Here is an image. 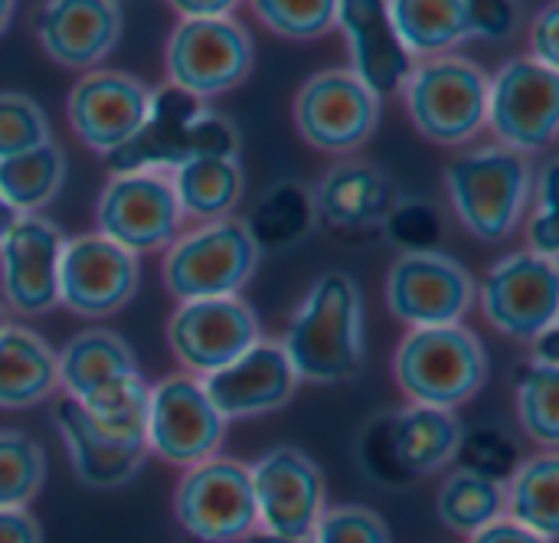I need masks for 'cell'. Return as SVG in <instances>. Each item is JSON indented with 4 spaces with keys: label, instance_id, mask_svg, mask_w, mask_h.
Listing matches in <instances>:
<instances>
[{
    "label": "cell",
    "instance_id": "cell-25",
    "mask_svg": "<svg viewBox=\"0 0 559 543\" xmlns=\"http://www.w3.org/2000/svg\"><path fill=\"white\" fill-rule=\"evenodd\" d=\"M396 200L400 197L390 174L360 157L334 164L314 190V210L334 229H347V233L383 226Z\"/></svg>",
    "mask_w": 559,
    "mask_h": 543
},
{
    "label": "cell",
    "instance_id": "cell-29",
    "mask_svg": "<svg viewBox=\"0 0 559 543\" xmlns=\"http://www.w3.org/2000/svg\"><path fill=\"white\" fill-rule=\"evenodd\" d=\"M386 13L409 56H442L472 39L465 0H396L386 3Z\"/></svg>",
    "mask_w": 559,
    "mask_h": 543
},
{
    "label": "cell",
    "instance_id": "cell-26",
    "mask_svg": "<svg viewBox=\"0 0 559 543\" xmlns=\"http://www.w3.org/2000/svg\"><path fill=\"white\" fill-rule=\"evenodd\" d=\"M203 108L200 98L164 85L157 92H151V111L144 128L121 144L118 151L108 154V164L115 174H138V170H174L183 164V141H187V128L197 118V111Z\"/></svg>",
    "mask_w": 559,
    "mask_h": 543
},
{
    "label": "cell",
    "instance_id": "cell-3",
    "mask_svg": "<svg viewBox=\"0 0 559 543\" xmlns=\"http://www.w3.org/2000/svg\"><path fill=\"white\" fill-rule=\"evenodd\" d=\"M396 387L416 403L455 413L488 383V351L465 324L413 328L393 354Z\"/></svg>",
    "mask_w": 559,
    "mask_h": 543
},
{
    "label": "cell",
    "instance_id": "cell-36",
    "mask_svg": "<svg viewBox=\"0 0 559 543\" xmlns=\"http://www.w3.org/2000/svg\"><path fill=\"white\" fill-rule=\"evenodd\" d=\"M255 13L272 33L295 39V43L318 39L337 26L334 0H259Z\"/></svg>",
    "mask_w": 559,
    "mask_h": 543
},
{
    "label": "cell",
    "instance_id": "cell-22",
    "mask_svg": "<svg viewBox=\"0 0 559 543\" xmlns=\"http://www.w3.org/2000/svg\"><path fill=\"white\" fill-rule=\"evenodd\" d=\"M46 56L66 69L98 66L121 39V7L108 0H56L36 16Z\"/></svg>",
    "mask_w": 559,
    "mask_h": 543
},
{
    "label": "cell",
    "instance_id": "cell-47",
    "mask_svg": "<svg viewBox=\"0 0 559 543\" xmlns=\"http://www.w3.org/2000/svg\"><path fill=\"white\" fill-rule=\"evenodd\" d=\"M557 170L559 164L557 161H550V164L540 170V180H537V187H534L537 206H544V210H557Z\"/></svg>",
    "mask_w": 559,
    "mask_h": 543
},
{
    "label": "cell",
    "instance_id": "cell-46",
    "mask_svg": "<svg viewBox=\"0 0 559 543\" xmlns=\"http://www.w3.org/2000/svg\"><path fill=\"white\" fill-rule=\"evenodd\" d=\"M177 13H183V20H210V16H229L233 3L229 0H213V3H200V0H177L174 3Z\"/></svg>",
    "mask_w": 559,
    "mask_h": 543
},
{
    "label": "cell",
    "instance_id": "cell-8",
    "mask_svg": "<svg viewBox=\"0 0 559 543\" xmlns=\"http://www.w3.org/2000/svg\"><path fill=\"white\" fill-rule=\"evenodd\" d=\"M252 59V36L236 16L180 20L164 49L170 85L200 102L242 85Z\"/></svg>",
    "mask_w": 559,
    "mask_h": 543
},
{
    "label": "cell",
    "instance_id": "cell-45",
    "mask_svg": "<svg viewBox=\"0 0 559 543\" xmlns=\"http://www.w3.org/2000/svg\"><path fill=\"white\" fill-rule=\"evenodd\" d=\"M468 543H547V541H544V538H537L534 531H527V528L514 524L511 518H501V521L488 524L485 531L472 534V541Z\"/></svg>",
    "mask_w": 559,
    "mask_h": 543
},
{
    "label": "cell",
    "instance_id": "cell-44",
    "mask_svg": "<svg viewBox=\"0 0 559 543\" xmlns=\"http://www.w3.org/2000/svg\"><path fill=\"white\" fill-rule=\"evenodd\" d=\"M0 543H43V528L29 511L0 508Z\"/></svg>",
    "mask_w": 559,
    "mask_h": 543
},
{
    "label": "cell",
    "instance_id": "cell-20",
    "mask_svg": "<svg viewBox=\"0 0 559 543\" xmlns=\"http://www.w3.org/2000/svg\"><path fill=\"white\" fill-rule=\"evenodd\" d=\"M62 233L43 216H20L0 243L3 302L16 315H46L59 305Z\"/></svg>",
    "mask_w": 559,
    "mask_h": 543
},
{
    "label": "cell",
    "instance_id": "cell-28",
    "mask_svg": "<svg viewBox=\"0 0 559 543\" xmlns=\"http://www.w3.org/2000/svg\"><path fill=\"white\" fill-rule=\"evenodd\" d=\"M167 177L180 216L203 220V223L229 220L233 206L242 200L246 190V174L239 157H197L174 167Z\"/></svg>",
    "mask_w": 559,
    "mask_h": 543
},
{
    "label": "cell",
    "instance_id": "cell-33",
    "mask_svg": "<svg viewBox=\"0 0 559 543\" xmlns=\"http://www.w3.org/2000/svg\"><path fill=\"white\" fill-rule=\"evenodd\" d=\"M318 210H314V193L295 180H282L275 184L249 213L246 229L255 239V246H272V249H285L295 246L298 239H305L314 229Z\"/></svg>",
    "mask_w": 559,
    "mask_h": 543
},
{
    "label": "cell",
    "instance_id": "cell-34",
    "mask_svg": "<svg viewBox=\"0 0 559 543\" xmlns=\"http://www.w3.org/2000/svg\"><path fill=\"white\" fill-rule=\"evenodd\" d=\"M43 482H46L43 446L20 429H0V508L26 511V505L43 492Z\"/></svg>",
    "mask_w": 559,
    "mask_h": 543
},
{
    "label": "cell",
    "instance_id": "cell-24",
    "mask_svg": "<svg viewBox=\"0 0 559 543\" xmlns=\"http://www.w3.org/2000/svg\"><path fill=\"white\" fill-rule=\"evenodd\" d=\"M52 423H56V429L69 449L72 472L82 485L98 488V492H111V488L128 485L144 469L147 446L115 439L98 423H92V416L79 403H72V400L56 403Z\"/></svg>",
    "mask_w": 559,
    "mask_h": 543
},
{
    "label": "cell",
    "instance_id": "cell-2",
    "mask_svg": "<svg viewBox=\"0 0 559 543\" xmlns=\"http://www.w3.org/2000/svg\"><path fill=\"white\" fill-rule=\"evenodd\" d=\"M282 351L305 383H344L364 367V295L347 272H324L308 288Z\"/></svg>",
    "mask_w": 559,
    "mask_h": 543
},
{
    "label": "cell",
    "instance_id": "cell-50",
    "mask_svg": "<svg viewBox=\"0 0 559 543\" xmlns=\"http://www.w3.org/2000/svg\"><path fill=\"white\" fill-rule=\"evenodd\" d=\"M10 23H13V3L0 0V36L10 29Z\"/></svg>",
    "mask_w": 559,
    "mask_h": 543
},
{
    "label": "cell",
    "instance_id": "cell-19",
    "mask_svg": "<svg viewBox=\"0 0 559 543\" xmlns=\"http://www.w3.org/2000/svg\"><path fill=\"white\" fill-rule=\"evenodd\" d=\"M66 111L75 138L108 157L144 128L151 88L128 72L92 69L72 85Z\"/></svg>",
    "mask_w": 559,
    "mask_h": 543
},
{
    "label": "cell",
    "instance_id": "cell-52",
    "mask_svg": "<svg viewBox=\"0 0 559 543\" xmlns=\"http://www.w3.org/2000/svg\"><path fill=\"white\" fill-rule=\"evenodd\" d=\"M7 324H10V321H7V305H3V302H0V331H3V328H7Z\"/></svg>",
    "mask_w": 559,
    "mask_h": 543
},
{
    "label": "cell",
    "instance_id": "cell-18",
    "mask_svg": "<svg viewBox=\"0 0 559 543\" xmlns=\"http://www.w3.org/2000/svg\"><path fill=\"white\" fill-rule=\"evenodd\" d=\"M141 288V265L111 239L92 233L69 239L59 256V305L82 318L121 311Z\"/></svg>",
    "mask_w": 559,
    "mask_h": 543
},
{
    "label": "cell",
    "instance_id": "cell-43",
    "mask_svg": "<svg viewBox=\"0 0 559 543\" xmlns=\"http://www.w3.org/2000/svg\"><path fill=\"white\" fill-rule=\"evenodd\" d=\"M527 243H531V252L540 256V259H554L557 262L559 249V216L557 210H544L537 206L531 223H527Z\"/></svg>",
    "mask_w": 559,
    "mask_h": 543
},
{
    "label": "cell",
    "instance_id": "cell-48",
    "mask_svg": "<svg viewBox=\"0 0 559 543\" xmlns=\"http://www.w3.org/2000/svg\"><path fill=\"white\" fill-rule=\"evenodd\" d=\"M534 364H544V367H559V328L544 331V334L534 341Z\"/></svg>",
    "mask_w": 559,
    "mask_h": 543
},
{
    "label": "cell",
    "instance_id": "cell-6",
    "mask_svg": "<svg viewBox=\"0 0 559 543\" xmlns=\"http://www.w3.org/2000/svg\"><path fill=\"white\" fill-rule=\"evenodd\" d=\"M488 75L465 56H436L413 66L406 108L416 131L442 147H462L488 121Z\"/></svg>",
    "mask_w": 559,
    "mask_h": 543
},
{
    "label": "cell",
    "instance_id": "cell-21",
    "mask_svg": "<svg viewBox=\"0 0 559 543\" xmlns=\"http://www.w3.org/2000/svg\"><path fill=\"white\" fill-rule=\"evenodd\" d=\"M298 374L292 370L282 344H255L229 367L210 374L203 390L223 420L265 416L292 403L298 390Z\"/></svg>",
    "mask_w": 559,
    "mask_h": 543
},
{
    "label": "cell",
    "instance_id": "cell-1",
    "mask_svg": "<svg viewBox=\"0 0 559 543\" xmlns=\"http://www.w3.org/2000/svg\"><path fill=\"white\" fill-rule=\"evenodd\" d=\"M56 367L59 387L92 416V423L115 439L147 446L144 429L151 387L121 334L108 328L82 331L56 354Z\"/></svg>",
    "mask_w": 559,
    "mask_h": 543
},
{
    "label": "cell",
    "instance_id": "cell-16",
    "mask_svg": "<svg viewBox=\"0 0 559 543\" xmlns=\"http://www.w3.org/2000/svg\"><path fill=\"white\" fill-rule=\"evenodd\" d=\"M481 311L504 338L534 344L544 331L557 328V262L534 252H511L481 279Z\"/></svg>",
    "mask_w": 559,
    "mask_h": 543
},
{
    "label": "cell",
    "instance_id": "cell-15",
    "mask_svg": "<svg viewBox=\"0 0 559 543\" xmlns=\"http://www.w3.org/2000/svg\"><path fill=\"white\" fill-rule=\"evenodd\" d=\"M98 236L111 239L134 259L174 243L180 226V206L170 177L160 170L115 174L95 206Z\"/></svg>",
    "mask_w": 559,
    "mask_h": 543
},
{
    "label": "cell",
    "instance_id": "cell-37",
    "mask_svg": "<svg viewBox=\"0 0 559 543\" xmlns=\"http://www.w3.org/2000/svg\"><path fill=\"white\" fill-rule=\"evenodd\" d=\"M49 138L46 111L23 92H0V161L26 154Z\"/></svg>",
    "mask_w": 559,
    "mask_h": 543
},
{
    "label": "cell",
    "instance_id": "cell-14",
    "mask_svg": "<svg viewBox=\"0 0 559 543\" xmlns=\"http://www.w3.org/2000/svg\"><path fill=\"white\" fill-rule=\"evenodd\" d=\"M226 420L210 403L203 383L190 374H170L147 397V449L160 459L193 469L223 446Z\"/></svg>",
    "mask_w": 559,
    "mask_h": 543
},
{
    "label": "cell",
    "instance_id": "cell-23",
    "mask_svg": "<svg viewBox=\"0 0 559 543\" xmlns=\"http://www.w3.org/2000/svg\"><path fill=\"white\" fill-rule=\"evenodd\" d=\"M337 26L350 46V72L380 98L406 85L413 72V56L403 49L386 3L380 0H347L337 3Z\"/></svg>",
    "mask_w": 559,
    "mask_h": 543
},
{
    "label": "cell",
    "instance_id": "cell-9",
    "mask_svg": "<svg viewBox=\"0 0 559 543\" xmlns=\"http://www.w3.org/2000/svg\"><path fill=\"white\" fill-rule=\"evenodd\" d=\"M174 515L187 534L203 543H236L259 528L252 479L239 459L213 456L180 479Z\"/></svg>",
    "mask_w": 559,
    "mask_h": 543
},
{
    "label": "cell",
    "instance_id": "cell-17",
    "mask_svg": "<svg viewBox=\"0 0 559 543\" xmlns=\"http://www.w3.org/2000/svg\"><path fill=\"white\" fill-rule=\"evenodd\" d=\"M259 318L242 298L180 302L167 321V344L174 357L193 374H216L259 344Z\"/></svg>",
    "mask_w": 559,
    "mask_h": 543
},
{
    "label": "cell",
    "instance_id": "cell-40",
    "mask_svg": "<svg viewBox=\"0 0 559 543\" xmlns=\"http://www.w3.org/2000/svg\"><path fill=\"white\" fill-rule=\"evenodd\" d=\"M197 157H239V131L236 125L213 111V108H200L197 118L187 128V141H183V164L197 161Z\"/></svg>",
    "mask_w": 559,
    "mask_h": 543
},
{
    "label": "cell",
    "instance_id": "cell-51",
    "mask_svg": "<svg viewBox=\"0 0 559 543\" xmlns=\"http://www.w3.org/2000/svg\"><path fill=\"white\" fill-rule=\"evenodd\" d=\"M249 543H311V541H282V538H269V534H255Z\"/></svg>",
    "mask_w": 559,
    "mask_h": 543
},
{
    "label": "cell",
    "instance_id": "cell-49",
    "mask_svg": "<svg viewBox=\"0 0 559 543\" xmlns=\"http://www.w3.org/2000/svg\"><path fill=\"white\" fill-rule=\"evenodd\" d=\"M16 220H20V213H16L13 206H7V203L0 200V243H3V236L10 233V226H13Z\"/></svg>",
    "mask_w": 559,
    "mask_h": 543
},
{
    "label": "cell",
    "instance_id": "cell-39",
    "mask_svg": "<svg viewBox=\"0 0 559 543\" xmlns=\"http://www.w3.org/2000/svg\"><path fill=\"white\" fill-rule=\"evenodd\" d=\"M386 236L403 252H429L442 236V220L432 203L423 200H396L393 213L386 216Z\"/></svg>",
    "mask_w": 559,
    "mask_h": 543
},
{
    "label": "cell",
    "instance_id": "cell-11",
    "mask_svg": "<svg viewBox=\"0 0 559 543\" xmlns=\"http://www.w3.org/2000/svg\"><path fill=\"white\" fill-rule=\"evenodd\" d=\"M475 298L478 282L472 272L439 249L400 252L386 272V305L409 328L462 324Z\"/></svg>",
    "mask_w": 559,
    "mask_h": 543
},
{
    "label": "cell",
    "instance_id": "cell-35",
    "mask_svg": "<svg viewBox=\"0 0 559 543\" xmlns=\"http://www.w3.org/2000/svg\"><path fill=\"white\" fill-rule=\"evenodd\" d=\"M518 420L521 429L547 446H559V367L524 364L518 370Z\"/></svg>",
    "mask_w": 559,
    "mask_h": 543
},
{
    "label": "cell",
    "instance_id": "cell-12",
    "mask_svg": "<svg viewBox=\"0 0 559 543\" xmlns=\"http://www.w3.org/2000/svg\"><path fill=\"white\" fill-rule=\"evenodd\" d=\"M298 134L324 154H350L370 141L380 125V98L350 72L324 69L295 95Z\"/></svg>",
    "mask_w": 559,
    "mask_h": 543
},
{
    "label": "cell",
    "instance_id": "cell-41",
    "mask_svg": "<svg viewBox=\"0 0 559 543\" xmlns=\"http://www.w3.org/2000/svg\"><path fill=\"white\" fill-rule=\"evenodd\" d=\"M465 16L472 36L481 39H508L521 26V7L504 0H465Z\"/></svg>",
    "mask_w": 559,
    "mask_h": 543
},
{
    "label": "cell",
    "instance_id": "cell-30",
    "mask_svg": "<svg viewBox=\"0 0 559 543\" xmlns=\"http://www.w3.org/2000/svg\"><path fill=\"white\" fill-rule=\"evenodd\" d=\"M504 511L547 543L559 534V459L554 452L521 462L504 485Z\"/></svg>",
    "mask_w": 559,
    "mask_h": 543
},
{
    "label": "cell",
    "instance_id": "cell-27",
    "mask_svg": "<svg viewBox=\"0 0 559 543\" xmlns=\"http://www.w3.org/2000/svg\"><path fill=\"white\" fill-rule=\"evenodd\" d=\"M59 387L56 351L29 328L0 331V410H29Z\"/></svg>",
    "mask_w": 559,
    "mask_h": 543
},
{
    "label": "cell",
    "instance_id": "cell-7",
    "mask_svg": "<svg viewBox=\"0 0 559 543\" xmlns=\"http://www.w3.org/2000/svg\"><path fill=\"white\" fill-rule=\"evenodd\" d=\"M259 256L262 249L255 246L242 220L203 223L170 243L160 265L164 288L177 302L236 298V292L252 279Z\"/></svg>",
    "mask_w": 559,
    "mask_h": 543
},
{
    "label": "cell",
    "instance_id": "cell-38",
    "mask_svg": "<svg viewBox=\"0 0 559 543\" xmlns=\"http://www.w3.org/2000/svg\"><path fill=\"white\" fill-rule=\"evenodd\" d=\"M311 543H393V534L373 508L341 505L324 508L321 521L314 524Z\"/></svg>",
    "mask_w": 559,
    "mask_h": 543
},
{
    "label": "cell",
    "instance_id": "cell-5",
    "mask_svg": "<svg viewBox=\"0 0 559 543\" xmlns=\"http://www.w3.org/2000/svg\"><path fill=\"white\" fill-rule=\"evenodd\" d=\"M462 442L465 426L455 413L413 403L406 410L383 413L367 426L360 439V459L370 479L400 488L455 462Z\"/></svg>",
    "mask_w": 559,
    "mask_h": 543
},
{
    "label": "cell",
    "instance_id": "cell-4",
    "mask_svg": "<svg viewBox=\"0 0 559 543\" xmlns=\"http://www.w3.org/2000/svg\"><path fill=\"white\" fill-rule=\"evenodd\" d=\"M445 190L462 226L481 243L508 239L531 200L534 170L508 147H475L445 167Z\"/></svg>",
    "mask_w": 559,
    "mask_h": 543
},
{
    "label": "cell",
    "instance_id": "cell-13",
    "mask_svg": "<svg viewBox=\"0 0 559 543\" xmlns=\"http://www.w3.org/2000/svg\"><path fill=\"white\" fill-rule=\"evenodd\" d=\"M249 479L262 534L282 541H311L328 501L324 472L318 462L292 446H278L249 469Z\"/></svg>",
    "mask_w": 559,
    "mask_h": 543
},
{
    "label": "cell",
    "instance_id": "cell-31",
    "mask_svg": "<svg viewBox=\"0 0 559 543\" xmlns=\"http://www.w3.org/2000/svg\"><path fill=\"white\" fill-rule=\"evenodd\" d=\"M66 154L59 144L46 141L26 154L0 161V200L20 216H36L66 184Z\"/></svg>",
    "mask_w": 559,
    "mask_h": 543
},
{
    "label": "cell",
    "instance_id": "cell-42",
    "mask_svg": "<svg viewBox=\"0 0 559 543\" xmlns=\"http://www.w3.org/2000/svg\"><path fill=\"white\" fill-rule=\"evenodd\" d=\"M537 66L544 69H554L559 66V7H544L537 16H534V26H531V56Z\"/></svg>",
    "mask_w": 559,
    "mask_h": 543
},
{
    "label": "cell",
    "instance_id": "cell-10",
    "mask_svg": "<svg viewBox=\"0 0 559 543\" xmlns=\"http://www.w3.org/2000/svg\"><path fill=\"white\" fill-rule=\"evenodd\" d=\"M501 147L534 154L554 144L559 128V72L527 56L508 59L488 82V121Z\"/></svg>",
    "mask_w": 559,
    "mask_h": 543
},
{
    "label": "cell",
    "instance_id": "cell-32",
    "mask_svg": "<svg viewBox=\"0 0 559 543\" xmlns=\"http://www.w3.org/2000/svg\"><path fill=\"white\" fill-rule=\"evenodd\" d=\"M436 515L449 531L472 538L504 518V482L455 469L436 495Z\"/></svg>",
    "mask_w": 559,
    "mask_h": 543
}]
</instances>
